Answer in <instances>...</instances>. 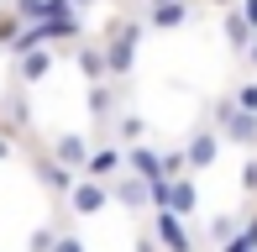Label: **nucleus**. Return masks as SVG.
<instances>
[{"label":"nucleus","instance_id":"nucleus-16","mask_svg":"<svg viewBox=\"0 0 257 252\" xmlns=\"http://www.w3.org/2000/svg\"><path fill=\"white\" fill-rule=\"evenodd\" d=\"M252 37H257V27L241 16V6H226V42H231V53H247Z\"/></svg>","mask_w":257,"mask_h":252},{"label":"nucleus","instance_id":"nucleus-1","mask_svg":"<svg viewBox=\"0 0 257 252\" xmlns=\"http://www.w3.org/2000/svg\"><path fill=\"white\" fill-rule=\"evenodd\" d=\"M142 32H147V21H137V16H115L110 21V32L100 37L105 42V63H110V79H126V74H132Z\"/></svg>","mask_w":257,"mask_h":252},{"label":"nucleus","instance_id":"nucleus-11","mask_svg":"<svg viewBox=\"0 0 257 252\" xmlns=\"http://www.w3.org/2000/svg\"><path fill=\"white\" fill-rule=\"evenodd\" d=\"M74 63H79V74H84V84H105L110 79V63H105V42H74Z\"/></svg>","mask_w":257,"mask_h":252},{"label":"nucleus","instance_id":"nucleus-28","mask_svg":"<svg viewBox=\"0 0 257 252\" xmlns=\"http://www.w3.org/2000/svg\"><path fill=\"white\" fill-rule=\"evenodd\" d=\"M247 58H252V68H257V37H252V48H247Z\"/></svg>","mask_w":257,"mask_h":252},{"label":"nucleus","instance_id":"nucleus-24","mask_svg":"<svg viewBox=\"0 0 257 252\" xmlns=\"http://www.w3.org/2000/svg\"><path fill=\"white\" fill-rule=\"evenodd\" d=\"M241 194H252L257 200V158L247 153V163H241Z\"/></svg>","mask_w":257,"mask_h":252},{"label":"nucleus","instance_id":"nucleus-23","mask_svg":"<svg viewBox=\"0 0 257 252\" xmlns=\"http://www.w3.org/2000/svg\"><path fill=\"white\" fill-rule=\"evenodd\" d=\"M220 252H257V236L247 231V226H241V231H236V236H231V242H226V247H220Z\"/></svg>","mask_w":257,"mask_h":252},{"label":"nucleus","instance_id":"nucleus-7","mask_svg":"<svg viewBox=\"0 0 257 252\" xmlns=\"http://www.w3.org/2000/svg\"><path fill=\"white\" fill-rule=\"evenodd\" d=\"M48 153H53L63 168L84 174V163H89V153H95V142H89V132H58L53 142H48Z\"/></svg>","mask_w":257,"mask_h":252},{"label":"nucleus","instance_id":"nucleus-18","mask_svg":"<svg viewBox=\"0 0 257 252\" xmlns=\"http://www.w3.org/2000/svg\"><path fill=\"white\" fill-rule=\"evenodd\" d=\"M21 32H27V21H21L16 11L6 6V11H0V48L11 53V48H16V42H21Z\"/></svg>","mask_w":257,"mask_h":252},{"label":"nucleus","instance_id":"nucleus-5","mask_svg":"<svg viewBox=\"0 0 257 252\" xmlns=\"http://www.w3.org/2000/svg\"><path fill=\"white\" fill-rule=\"evenodd\" d=\"M147 231L158 236V247H163V252H194V236H189V226H184V215H173V210H153Z\"/></svg>","mask_w":257,"mask_h":252},{"label":"nucleus","instance_id":"nucleus-10","mask_svg":"<svg viewBox=\"0 0 257 252\" xmlns=\"http://www.w3.org/2000/svg\"><path fill=\"white\" fill-rule=\"evenodd\" d=\"M84 105L95 121H115L121 116V84L115 79H105V84H84Z\"/></svg>","mask_w":257,"mask_h":252},{"label":"nucleus","instance_id":"nucleus-6","mask_svg":"<svg viewBox=\"0 0 257 252\" xmlns=\"http://www.w3.org/2000/svg\"><path fill=\"white\" fill-rule=\"evenodd\" d=\"M220 142H226V137H220L215 126H194V132H189V142H184L189 174H205V168H215V158H220Z\"/></svg>","mask_w":257,"mask_h":252},{"label":"nucleus","instance_id":"nucleus-27","mask_svg":"<svg viewBox=\"0 0 257 252\" xmlns=\"http://www.w3.org/2000/svg\"><path fill=\"white\" fill-rule=\"evenodd\" d=\"M137 252H163V247H158V236H153V231H142V242H137Z\"/></svg>","mask_w":257,"mask_h":252},{"label":"nucleus","instance_id":"nucleus-25","mask_svg":"<svg viewBox=\"0 0 257 252\" xmlns=\"http://www.w3.org/2000/svg\"><path fill=\"white\" fill-rule=\"evenodd\" d=\"M53 252H89V247H84V236H79V231H63Z\"/></svg>","mask_w":257,"mask_h":252},{"label":"nucleus","instance_id":"nucleus-15","mask_svg":"<svg viewBox=\"0 0 257 252\" xmlns=\"http://www.w3.org/2000/svg\"><path fill=\"white\" fill-rule=\"evenodd\" d=\"M126 174H142V179H163V153L147 142H132L126 147Z\"/></svg>","mask_w":257,"mask_h":252},{"label":"nucleus","instance_id":"nucleus-21","mask_svg":"<svg viewBox=\"0 0 257 252\" xmlns=\"http://www.w3.org/2000/svg\"><path fill=\"white\" fill-rule=\"evenodd\" d=\"M11 11L21 21H48V0H11Z\"/></svg>","mask_w":257,"mask_h":252},{"label":"nucleus","instance_id":"nucleus-2","mask_svg":"<svg viewBox=\"0 0 257 252\" xmlns=\"http://www.w3.org/2000/svg\"><path fill=\"white\" fill-rule=\"evenodd\" d=\"M153 210H173L189 221L200 210V174H173V179H153Z\"/></svg>","mask_w":257,"mask_h":252},{"label":"nucleus","instance_id":"nucleus-19","mask_svg":"<svg viewBox=\"0 0 257 252\" xmlns=\"http://www.w3.org/2000/svg\"><path fill=\"white\" fill-rule=\"evenodd\" d=\"M58 236H63V226H53V221H42L37 231L27 236V252H53V247H58Z\"/></svg>","mask_w":257,"mask_h":252},{"label":"nucleus","instance_id":"nucleus-3","mask_svg":"<svg viewBox=\"0 0 257 252\" xmlns=\"http://www.w3.org/2000/svg\"><path fill=\"white\" fill-rule=\"evenodd\" d=\"M215 132L226 137V142H236V147H257V116H252V110H241L231 95L215 105Z\"/></svg>","mask_w":257,"mask_h":252},{"label":"nucleus","instance_id":"nucleus-29","mask_svg":"<svg viewBox=\"0 0 257 252\" xmlns=\"http://www.w3.org/2000/svg\"><path fill=\"white\" fill-rule=\"evenodd\" d=\"M210 6H220V11H226V6H241V0H210Z\"/></svg>","mask_w":257,"mask_h":252},{"label":"nucleus","instance_id":"nucleus-13","mask_svg":"<svg viewBox=\"0 0 257 252\" xmlns=\"http://www.w3.org/2000/svg\"><path fill=\"white\" fill-rule=\"evenodd\" d=\"M74 179H79V174H74V168H63V163H58L53 153H48V158L37 153V184L48 189V194H58V200H63V194L74 189Z\"/></svg>","mask_w":257,"mask_h":252},{"label":"nucleus","instance_id":"nucleus-30","mask_svg":"<svg viewBox=\"0 0 257 252\" xmlns=\"http://www.w3.org/2000/svg\"><path fill=\"white\" fill-rule=\"evenodd\" d=\"M142 6H163V0H142Z\"/></svg>","mask_w":257,"mask_h":252},{"label":"nucleus","instance_id":"nucleus-14","mask_svg":"<svg viewBox=\"0 0 257 252\" xmlns=\"http://www.w3.org/2000/svg\"><path fill=\"white\" fill-rule=\"evenodd\" d=\"M53 74V48H32L16 58V84H42Z\"/></svg>","mask_w":257,"mask_h":252},{"label":"nucleus","instance_id":"nucleus-31","mask_svg":"<svg viewBox=\"0 0 257 252\" xmlns=\"http://www.w3.org/2000/svg\"><path fill=\"white\" fill-rule=\"evenodd\" d=\"M79 6H95V0H79Z\"/></svg>","mask_w":257,"mask_h":252},{"label":"nucleus","instance_id":"nucleus-4","mask_svg":"<svg viewBox=\"0 0 257 252\" xmlns=\"http://www.w3.org/2000/svg\"><path fill=\"white\" fill-rule=\"evenodd\" d=\"M110 200H115V194H110V184H105V179H89V174H79V179H74V189L63 194L68 215H79V221H84V215H100Z\"/></svg>","mask_w":257,"mask_h":252},{"label":"nucleus","instance_id":"nucleus-9","mask_svg":"<svg viewBox=\"0 0 257 252\" xmlns=\"http://www.w3.org/2000/svg\"><path fill=\"white\" fill-rule=\"evenodd\" d=\"M84 174H89V179H105V184H115V179L126 174V147H121V142L95 147V153H89V163H84Z\"/></svg>","mask_w":257,"mask_h":252},{"label":"nucleus","instance_id":"nucleus-20","mask_svg":"<svg viewBox=\"0 0 257 252\" xmlns=\"http://www.w3.org/2000/svg\"><path fill=\"white\" fill-rule=\"evenodd\" d=\"M236 231H241V215H215L205 236H210V242H215V247H226V242H231V236H236Z\"/></svg>","mask_w":257,"mask_h":252},{"label":"nucleus","instance_id":"nucleus-12","mask_svg":"<svg viewBox=\"0 0 257 252\" xmlns=\"http://www.w3.org/2000/svg\"><path fill=\"white\" fill-rule=\"evenodd\" d=\"M194 16V0H163V6H147V27L153 32H173V27H184V21Z\"/></svg>","mask_w":257,"mask_h":252},{"label":"nucleus","instance_id":"nucleus-8","mask_svg":"<svg viewBox=\"0 0 257 252\" xmlns=\"http://www.w3.org/2000/svg\"><path fill=\"white\" fill-rule=\"evenodd\" d=\"M110 194H115V205H126V210H147V215H153V179L121 174V179L110 184Z\"/></svg>","mask_w":257,"mask_h":252},{"label":"nucleus","instance_id":"nucleus-22","mask_svg":"<svg viewBox=\"0 0 257 252\" xmlns=\"http://www.w3.org/2000/svg\"><path fill=\"white\" fill-rule=\"evenodd\" d=\"M231 100H236L241 110H252V116H257V79H247V84H236V95H231Z\"/></svg>","mask_w":257,"mask_h":252},{"label":"nucleus","instance_id":"nucleus-26","mask_svg":"<svg viewBox=\"0 0 257 252\" xmlns=\"http://www.w3.org/2000/svg\"><path fill=\"white\" fill-rule=\"evenodd\" d=\"M6 158H16V137H11L6 126H0V163H6Z\"/></svg>","mask_w":257,"mask_h":252},{"label":"nucleus","instance_id":"nucleus-17","mask_svg":"<svg viewBox=\"0 0 257 252\" xmlns=\"http://www.w3.org/2000/svg\"><path fill=\"white\" fill-rule=\"evenodd\" d=\"M110 126H115V142H121V147H132V142H142V137H147V121L137 116V110H121Z\"/></svg>","mask_w":257,"mask_h":252}]
</instances>
